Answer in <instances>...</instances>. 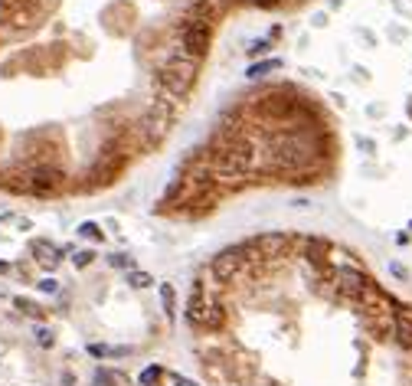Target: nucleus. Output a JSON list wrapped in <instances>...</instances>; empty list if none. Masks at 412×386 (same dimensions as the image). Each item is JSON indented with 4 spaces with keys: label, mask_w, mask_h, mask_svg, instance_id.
I'll return each mask as SVG.
<instances>
[{
    "label": "nucleus",
    "mask_w": 412,
    "mask_h": 386,
    "mask_svg": "<svg viewBox=\"0 0 412 386\" xmlns=\"http://www.w3.org/2000/svg\"><path fill=\"white\" fill-rule=\"evenodd\" d=\"M255 164V148L242 131H223L219 141L209 148V170L216 180H242Z\"/></svg>",
    "instance_id": "f257e3e1"
},
{
    "label": "nucleus",
    "mask_w": 412,
    "mask_h": 386,
    "mask_svg": "<svg viewBox=\"0 0 412 386\" xmlns=\"http://www.w3.org/2000/svg\"><path fill=\"white\" fill-rule=\"evenodd\" d=\"M268 157H272V167L275 170H304V167L311 164V157H314V148H311V138L304 134V131H278L272 138V151H268Z\"/></svg>",
    "instance_id": "f03ea898"
},
{
    "label": "nucleus",
    "mask_w": 412,
    "mask_h": 386,
    "mask_svg": "<svg viewBox=\"0 0 412 386\" xmlns=\"http://www.w3.org/2000/svg\"><path fill=\"white\" fill-rule=\"evenodd\" d=\"M196 66H200V62H194V59L183 56V53L167 59L157 72L160 95H167V98H173V102H183V95L190 92V85H194V79H196Z\"/></svg>",
    "instance_id": "7ed1b4c3"
},
{
    "label": "nucleus",
    "mask_w": 412,
    "mask_h": 386,
    "mask_svg": "<svg viewBox=\"0 0 412 386\" xmlns=\"http://www.w3.org/2000/svg\"><path fill=\"white\" fill-rule=\"evenodd\" d=\"M187 321L194 324V328H203V331H219L226 324V311L219 308L209 295H203L196 288L190 295V301H187Z\"/></svg>",
    "instance_id": "20e7f679"
},
{
    "label": "nucleus",
    "mask_w": 412,
    "mask_h": 386,
    "mask_svg": "<svg viewBox=\"0 0 412 386\" xmlns=\"http://www.w3.org/2000/svg\"><path fill=\"white\" fill-rule=\"evenodd\" d=\"M209 36H213V24L183 17V26H180V53H183V56H190L194 62H200V59L206 56V49H209Z\"/></svg>",
    "instance_id": "39448f33"
},
{
    "label": "nucleus",
    "mask_w": 412,
    "mask_h": 386,
    "mask_svg": "<svg viewBox=\"0 0 412 386\" xmlns=\"http://www.w3.org/2000/svg\"><path fill=\"white\" fill-rule=\"evenodd\" d=\"M246 265V256H242V249H226V252H219L213 258V265H209V275H216L219 281H232L236 275L242 272Z\"/></svg>",
    "instance_id": "423d86ee"
},
{
    "label": "nucleus",
    "mask_w": 412,
    "mask_h": 386,
    "mask_svg": "<svg viewBox=\"0 0 412 386\" xmlns=\"http://www.w3.org/2000/svg\"><path fill=\"white\" fill-rule=\"evenodd\" d=\"M252 246H255V252H259V256H285L288 239L282 233H268V236H259Z\"/></svg>",
    "instance_id": "0eeeda50"
},
{
    "label": "nucleus",
    "mask_w": 412,
    "mask_h": 386,
    "mask_svg": "<svg viewBox=\"0 0 412 386\" xmlns=\"http://www.w3.org/2000/svg\"><path fill=\"white\" fill-rule=\"evenodd\" d=\"M33 252H36V262L43 265V269H56L59 265V252H56V246H49V243H33Z\"/></svg>",
    "instance_id": "6e6552de"
},
{
    "label": "nucleus",
    "mask_w": 412,
    "mask_h": 386,
    "mask_svg": "<svg viewBox=\"0 0 412 386\" xmlns=\"http://www.w3.org/2000/svg\"><path fill=\"white\" fill-rule=\"evenodd\" d=\"M187 17H190V20H206V24H213L216 7H213L209 0H194V3L187 7Z\"/></svg>",
    "instance_id": "1a4fd4ad"
},
{
    "label": "nucleus",
    "mask_w": 412,
    "mask_h": 386,
    "mask_svg": "<svg viewBox=\"0 0 412 386\" xmlns=\"http://www.w3.org/2000/svg\"><path fill=\"white\" fill-rule=\"evenodd\" d=\"M151 281H154V279H151L148 272H137V269L128 272V285H131V288H148Z\"/></svg>",
    "instance_id": "9d476101"
},
{
    "label": "nucleus",
    "mask_w": 412,
    "mask_h": 386,
    "mask_svg": "<svg viewBox=\"0 0 412 386\" xmlns=\"http://www.w3.org/2000/svg\"><path fill=\"white\" fill-rule=\"evenodd\" d=\"M160 301H164V308H167V315H173V288L167 285V281H160Z\"/></svg>",
    "instance_id": "9b49d317"
},
{
    "label": "nucleus",
    "mask_w": 412,
    "mask_h": 386,
    "mask_svg": "<svg viewBox=\"0 0 412 386\" xmlns=\"http://www.w3.org/2000/svg\"><path fill=\"white\" fill-rule=\"evenodd\" d=\"M17 308H20L23 315H30V317H43V311H40V304L26 301V298H17Z\"/></svg>",
    "instance_id": "f8f14e48"
},
{
    "label": "nucleus",
    "mask_w": 412,
    "mask_h": 386,
    "mask_svg": "<svg viewBox=\"0 0 412 386\" xmlns=\"http://www.w3.org/2000/svg\"><path fill=\"white\" fill-rule=\"evenodd\" d=\"M160 383V370L157 367H148L144 374H141V386H157Z\"/></svg>",
    "instance_id": "ddd939ff"
},
{
    "label": "nucleus",
    "mask_w": 412,
    "mask_h": 386,
    "mask_svg": "<svg viewBox=\"0 0 412 386\" xmlns=\"http://www.w3.org/2000/svg\"><path fill=\"white\" fill-rule=\"evenodd\" d=\"M272 69H278V59H272V62H259V66H252V69H249V76H252V79H259V76H265V72H272Z\"/></svg>",
    "instance_id": "4468645a"
},
{
    "label": "nucleus",
    "mask_w": 412,
    "mask_h": 386,
    "mask_svg": "<svg viewBox=\"0 0 412 386\" xmlns=\"http://www.w3.org/2000/svg\"><path fill=\"white\" fill-rule=\"evenodd\" d=\"M79 233H82V236H89V239H102V229H98L95 222H82Z\"/></svg>",
    "instance_id": "2eb2a0df"
},
{
    "label": "nucleus",
    "mask_w": 412,
    "mask_h": 386,
    "mask_svg": "<svg viewBox=\"0 0 412 386\" xmlns=\"http://www.w3.org/2000/svg\"><path fill=\"white\" fill-rule=\"evenodd\" d=\"M92 258H95V252H92V249H82V252H76V258H72V262H76V265L82 269V265H89Z\"/></svg>",
    "instance_id": "dca6fc26"
},
{
    "label": "nucleus",
    "mask_w": 412,
    "mask_h": 386,
    "mask_svg": "<svg viewBox=\"0 0 412 386\" xmlns=\"http://www.w3.org/2000/svg\"><path fill=\"white\" fill-rule=\"evenodd\" d=\"M252 3H255L259 10H275V7H278L282 0H252Z\"/></svg>",
    "instance_id": "f3484780"
},
{
    "label": "nucleus",
    "mask_w": 412,
    "mask_h": 386,
    "mask_svg": "<svg viewBox=\"0 0 412 386\" xmlns=\"http://www.w3.org/2000/svg\"><path fill=\"white\" fill-rule=\"evenodd\" d=\"M36 337H40V344H43V347H49V344H53V334H49L46 328H40V331H36Z\"/></svg>",
    "instance_id": "a211bd4d"
},
{
    "label": "nucleus",
    "mask_w": 412,
    "mask_h": 386,
    "mask_svg": "<svg viewBox=\"0 0 412 386\" xmlns=\"http://www.w3.org/2000/svg\"><path fill=\"white\" fill-rule=\"evenodd\" d=\"M112 265H118V269H131V258H125V256H112Z\"/></svg>",
    "instance_id": "6ab92c4d"
},
{
    "label": "nucleus",
    "mask_w": 412,
    "mask_h": 386,
    "mask_svg": "<svg viewBox=\"0 0 412 386\" xmlns=\"http://www.w3.org/2000/svg\"><path fill=\"white\" fill-rule=\"evenodd\" d=\"M40 288H43L46 295H53V292H56V288H59V285H56V281H53V279H46V281H40Z\"/></svg>",
    "instance_id": "aec40b11"
},
{
    "label": "nucleus",
    "mask_w": 412,
    "mask_h": 386,
    "mask_svg": "<svg viewBox=\"0 0 412 386\" xmlns=\"http://www.w3.org/2000/svg\"><path fill=\"white\" fill-rule=\"evenodd\" d=\"M255 53H268V43H255V46H252V56H255Z\"/></svg>",
    "instance_id": "412c9836"
},
{
    "label": "nucleus",
    "mask_w": 412,
    "mask_h": 386,
    "mask_svg": "<svg viewBox=\"0 0 412 386\" xmlns=\"http://www.w3.org/2000/svg\"><path fill=\"white\" fill-rule=\"evenodd\" d=\"M173 383H177V386H196L194 380H187V376H177V380H173Z\"/></svg>",
    "instance_id": "4be33fe9"
}]
</instances>
